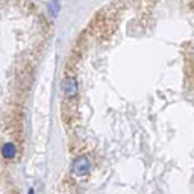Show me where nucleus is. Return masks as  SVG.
<instances>
[{
  "instance_id": "1",
  "label": "nucleus",
  "mask_w": 194,
  "mask_h": 194,
  "mask_svg": "<svg viewBox=\"0 0 194 194\" xmlns=\"http://www.w3.org/2000/svg\"><path fill=\"white\" fill-rule=\"evenodd\" d=\"M90 170H91V161H90L88 156L82 155L73 159V162H71V173L73 174L85 176V174L90 173Z\"/></svg>"
},
{
  "instance_id": "2",
  "label": "nucleus",
  "mask_w": 194,
  "mask_h": 194,
  "mask_svg": "<svg viewBox=\"0 0 194 194\" xmlns=\"http://www.w3.org/2000/svg\"><path fill=\"white\" fill-rule=\"evenodd\" d=\"M62 93L67 99H73L78 94V80L75 76H67L62 80Z\"/></svg>"
},
{
  "instance_id": "3",
  "label": "nucleus",
  "mask_w": 194,
  "mask_h": 194,
  "mask_svg": "<svg viewBox=\"0 0 194 194\" xmlns=\"http://www.w3.org/2000/svg\"><path fill=\"white\" fill-rule=\"evenodd\" d=\"M17 155V147L14 143H5L2 146V156L5 159H14Z\"/></svg>"
},
{
  "instance_id": "4",
  "label": "nucleus",
  "mask_w": 194,
  "mask_h": 194,
  "mask_svg": "<svg viewBox=\"0 0 194 194\" xmlns=\"http://www.w3.org/2000/svg\"><path fill=\"white\" fill-rule=\"evenodd\" d=\"M59 9H61V5H59V2H58V0H52V2L49 3V12H50L53 17H56V15H58Z\"/></svg>"
},
{
  "instance_id": "5",
  "label": "nucleus",
  "mask_w": 194,
  "mask_h": 194,
  "mask_svg": "<svg viewBox=\"0 0 194 194\" xmlns=\"http://www.w3.org/2000/svg\"><path fill=\"white\" fill-rule=\"evenodd\" d=\"M29 194H34V190H32V188L29 190Z\"/></svg>"
}]
</instances>
